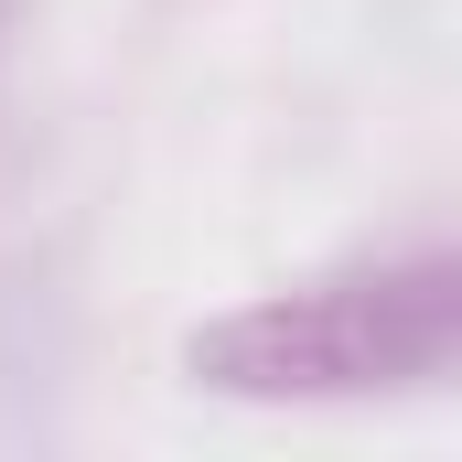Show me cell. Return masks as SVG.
<instances>
[{"mask_svg": "<svg viewBox=\"0 0 462 462\" xmlns=\"http://www.w3.org/2000/svg\"><path fill=\"white\" fill-rule=\"evenodd\" d=\"M462 365V258L398 247L323 280L258 291L183 334V376L247 409H376V398H441Z\"/></svg>", "mask_w": 462, "mask_h": 462, "instance_id": "6da1fadb", "label": "cell"}]
</instances>
